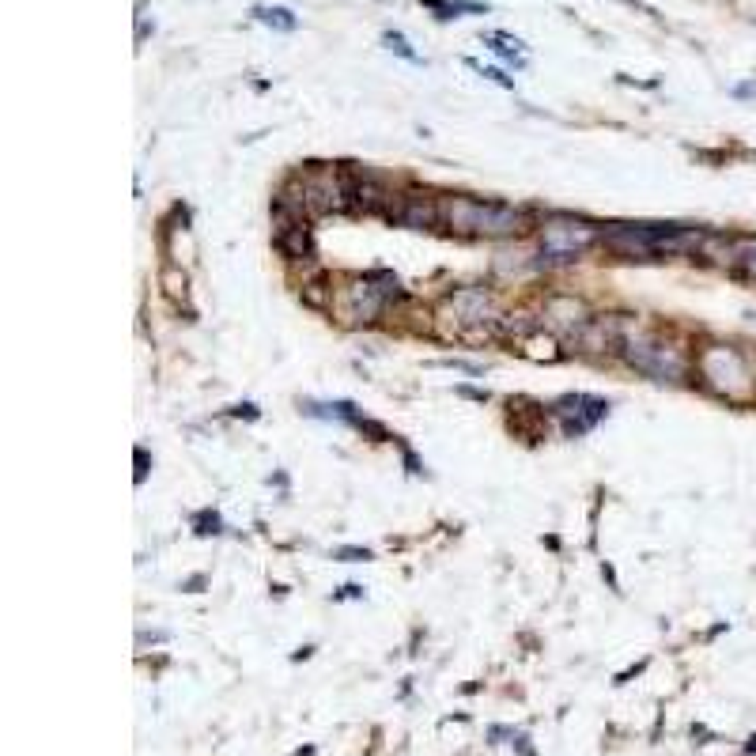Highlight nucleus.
<instances>
[{
	"instance_id": "obj_10",
	"label": "nucleus",
	"mask_w": 756,
	"mask_h": 756,
	"mask_svg": "<svg viewBox=\"0 0 756 756\" xmlns=\"http://www.w3.org/2000/svg\"><path fill=\"white\" fill-rule=\"evenodd\" d=\"M277 220V235H272V243H277V250L288 257V261H314V243H311V223L306 220Z\"/></svg>"
},
{
	"instance_id": "obj_21",
	"label": "nucleus",
	"mask_w": 756,
	"mask_h": 756,
	"mask_svg": "<svg viewBox=\"0 0 756 756\" xmlns=\"http://www.w3.org/2000/svg\"><path fill=\"white\" fill-rule=\"evenodd\" d=\"M756 94V83H737L734 88V99H753Z\"/></svg>"
},
{
	"instance_id": "obj_20",
	"label": "nucleus",
	"mask_w": 756,
	"mask_h": 756,
	"mask_svg": "<svg viewBox=\"0 0 756 756\" xmlns=\"http://www.w3.org/2000/svg\"><path fill=\"white\" fill-rule=\"evenodd\" d=\"M136 466H140V469H136V484H140V480L148 477V469H144V466H148V454H144L140 446H136Z\"/></svg>"
},
{
	"instance_id": "obj_1",
	"label": "nucleus",
	"mask_w": 756,
	"mask_h": 756,
	"mask_svg": "<svg viewBox=\"0 0 756 756\" xmlns=\"http://www.w3.org/2000/svg\"><path fill=\"white\" fill-rule=\"evenodd\" d=\"M601 243L628 261H658L662 254H696L707 235L681 223H613L601 231Z\"/></svg>"
},
{
	"instance_id": "obj_18",
	"label": "nucleus",
	"mask_w": 756,
	"mask_h": 756,
	"mask_svg": "<svg viewBox=\"0 0 756 756\" xmlns=\"http://www.w3.org/2000/svg\"><path fill=\"white\" fill-rule=\"evenodd\" d=\"M511 741H514V749H518L522 756H534V749H529V737H526V734H511Z\"/></svg>"
},
{
	"instance_id": "obj_8",
	"label": "nucleus",
	"mask_w": 756,
	"mask_h": 756,
	"mask_svg": "<svg viewBox=\"0 0 756 756\" xmlns=\"http://www.w3.org/2000/svg\"><path fill=\"white\" fill-rule=\"evenodd\" d=\"M303 182V201H306V216H329V212H345L348 208V182L345 170H306L299 174Z\"/></svg>"
},
{
	"instance_id": "obj_9",
	"label": "nucleus",
	"mask_w": 756,
	"mask_h": 756,
	"mask_svg": "<svg viewBox=\"0 0 756 756\" xmlns=\"http://www.w3.org/2000/svg\"><path fill=\"white\" fill-rule=\"evenodd\" d=\"M552 416L560 420L567 439H579V435L594 432L601 420L609 416V401L590 397V393H567V397L552 401Z\"/></svg>"
},
{
	"instance_id": "obj_4",
	"label": "nucleus",
	"mask_w": 756,
	"mask_h": 756,
	"mask_svg": "<svg viewBox=\"0 0 756 756\" xmlns=\"http://www.w3.org/2000/svg\"><path fill=\"white\" fill-rule=\"evenodd\" d=\"M696 375H700V386L707 393L723 401H753L756 397V371L745 359L741 348L734 345H707L696 352Z\"/></svg>"
},
{
	"instance_id": "obj_2",
	"label": "nucleus",
	"mask_w": 756,
	"mask_h": 756,
	"mask_svg": "<svg viewBox=\"0 0 756 756\" xmlns=\"http://www.w3.org/2000/svg\"><path fill=\"white\" fill-rule=\"evenodd\" d=\"M621 359L632 367V371L655 378V382H669V386L689 382V375L696 367V359L677 345V340H666L655 329H643L635 318H624Z\"/></svg>"
},
{
	"instance_id": "obj_12",
	"label": "nucleus",
	"mask_w": 756,
	"mask_h": 756,
	"mask_svg": "<svg viewBox=\"0 0 756 756\" xmlns=\"http://www.w3.org/2000/svg\"><path fill=\"white\" fill-rule=\"evenodd\" d=\"M480 42H484V46L492 49L495 57H503L507 65H514V68L526 65V61H522V49H526V42L514 38V34H507V31H488V34H480Z\"/></svg>"
},
{
	"instance_id": "obj_3",
	"label": "nucleus",
	"mask_w": 756,
	"mask_h": 756,
	"mask_svg": "<svg viewBox=\"0 0 756 756\" xmlns=\"http://www.w3.org/2000/svg\"><path fill=\"white\" fill-rule=\"evenodd\" d=\"M529 208L503 201H477V197H439V223L454 235L469 238H511L526 231Z\"/></svg>"
},
{
	"instance_id": "obj_11",
	"label": "nucleus",
	"mask_w": 756,
	"mask_h": 756,
	"mask_svg": "<svg viewBox=\"0 0 756 756\" xmlns=\"http://www.w3.org/2000/svg\"><path fill=\"white\" fill-rule=\"evenodd\" d=\"M397 223H405V227H416V231L439 227V197H432V193H412V197H405V201H401V208H397Z\"/></svg>"
},
{
	"instance_id": "obj_16",
	"label": "nucleus",
	"mask_w": 756,
	"mask_h": 756,
	"mask_svg": "<svg viewBox=\"0 0 756 756\" xmlns=\"http://www.w3.org/2000/svg\"><path fill=\"white\" fill-rule=\"evenodd\" d=\"M466 65L472 68V72H480V76H484V80H492V83H500V88H507V91H514V80H511V76H503V72H500V68H488V65H480V61H472V57H469V61H466Z\"/></svg>"
},
{
	"instance_id": "obj_14",
	"label": "nucleus",
	"mask_w": 756,
	"mask_h": 756,
	"mask_svg": "<svg viewBox=\"0 0 756 756\" xmlns=\"http://www.w3.org/2000/svg\"><path fill=\"white\" fill-rule=\"evenodd\" d=\"M734 269L741 272L745 280L756 284V238H741V243H734Z\"/></svg>"
},
{
	"instance_id": "obj_15",
	"label": "nucleus",
	"mask_w": 756,
	"mask_h": 756,
	"mask_svg": "<svg viewBox=\"0 0 756 756\" xmlns=\"http://www.w3.org/2000/svg\"><path fill=\"white\" fill-rule=\"evenodd\" d=\"M382 46L390 49V54L405 57L409 65H424V57H420L416 49H412V42H409V38H405V34H401V31H386V34H382Z\"/></svg>"
},
{
	"instance_id": "obj_7",
	"label": "nucleus",
	"mask_w": 756,
	"mask_h": 756,
	"mask_svg": "<svg viewBox=\"0 0 756 756\" xmlns=\"http://www.w3.org/2000/svg\"><path fill=\"white\" fill-rule=\"evenodd\" d=\"M439 318H450L454 333L466 337V340L484 337L488 329L503 325L500 303H495V295L488 288H458V291H450V295L443 299V306H439Z\"/></svg>"
},
{
	"instance_id": "obj_17",
	"label": "nucleus",
	"mask_w": 756,
	"mask_h": 756,
	"mask_svg": "<svg viewBox=\"0 0 756 756\" xmlns=\"http://www.w3.org/2000/svg\"><path fill=\"white\" fill-rule=\"evenodd\" d=\"M197 522H201V526H204L201 534H220V514L204 511V514H201V518H197Z\"/></svg>"
},
{
	"instance_id": "obj_22",
	"label": "nucleus",
	"mask_w": 756,
	"mask_h": 756,
	"mask_svg": "<svg viewBox=\"0 0 756 756\" xmlns=\"http://www.w3.org/2000/svg\"><path fill=\"white\" fill-rule=\"evenodd\" d=\"M745 753H756V734L749 737V745H745Z\"/></svg>"
},
{
	"instance_id": "obj_19",
	"label": "nucleus",
	"mask_w": 756,
	"mask_h": 756,
	"mask_svg": "<svg viewBox=\"0 0 756 756\" xmlns=\"http://www.w3.org/2000/svg\"><path fill=\"white\" fill-rule=\"evenodd\" d=\"M337 556H345L348 564H356V560H367V548H340Z\"/></svg>"
},
{
	"instance_id": "obj_5",
	"label": "nucleus",
	"mask_w": 756,
	"mask_h": 756,
	"mask_svg": "<svg viewBox=\"0 0 756 756\" xmlns=\"http://www.w3.org/2000/svg\"><path fill=\"white\" fill-rule=\"evenodd\" d=\"M401 295H405V291H401L397 277H390V272L378 269V272H367V277H352L345 288L333 291L329 311L345 325H371V322H378V314Z\"/></svg>"
},
{
	"instance_id": "obj_13",
	"label": "nucleus",
	"mask_w": 756,
	"mask_h": 756,
	"mask_svg": "<svg viewBox=\"0 0 756 756\" xmlns=\"http://www.w3.org/2000/svg\"><path fill=\"white\" fill-rule=\"evenodd\" d=\"M254 19H261L265 27L284 31V34H291V31L299 27V15L291 12V8H284V4H265V8H254Z\"/></svg>"
},
{
	"instance_id": "obj_6",
	"label": "nucleus",
	"mask_w": 756,
	"mask_h": 756,
	"mask_svg": "<svg viewBox=\"0 0 756 756\" xmlns=\"http://www.w3.org/2000/svg\"><path fill=\"white\" fill-rule=\"evenodd\" d=\"M598 238H601V231L590 220L571 216V212H552V216L541 220V231H537L541 261H548V265L579 261V257L586 254Z\"/></svg>"
}]
</instances>
